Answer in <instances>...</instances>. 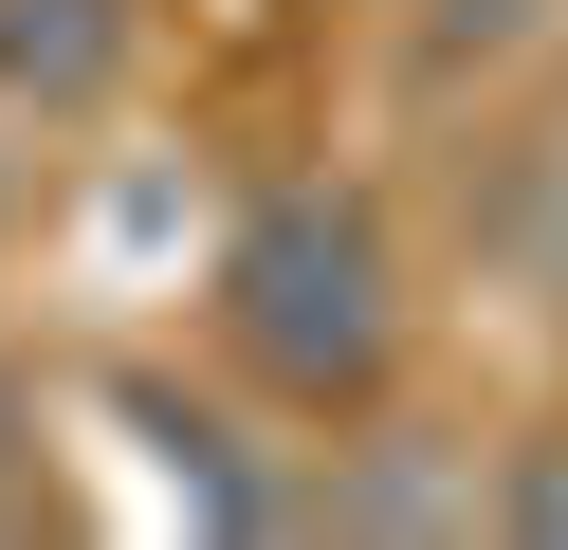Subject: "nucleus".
<instances>
[{
    "label": "nucleus",
    "mask_w": 568,
    "mask_h": 550,
    "mask_svg": "<svg viewBox=\"0 0 568 550\" xmlns=\"http://www.w3.org/2000/svg\"><path fill=\"white\" fill-rule=\"evenodd\" d=\"M221 349L257 367L294 422L385 403V367H404V257H385V220L348 202V183L239 202V239H221Z\"/></svg>",
    "instance_id": "1"
},
{
    "label": "nucleus",
    "mask_w": 568,
    "mask_h": 550,
    "mask_svg": "<svg viewBox=\"0 0 568 550\" xmlns=\"http://www.w3.org/2000/svg\"><path fill=\"white\" fill-rule=\"evenodd\" d=\"M129 0H0V110H111Z\"/></svg>",
    "instance_id": "2"
},
{
    "label": "nucleus",
    "mask_w": 568,
    "mask_h": 550,
    "mask_svg": "<svg viewBox=\"0 0 568 550\" xmlns=\"http://www.w3.org/2000/svg\"><path fill=\"white\" fill-rule=\"evenodd\" d=\"M495 532H568V440H531V459L495 477Z\"/></svg>",
    "instance_id": "3"
},
{
    "label": "nucleus",
    "mask_w": 568,
    "mask_h": 550,
    "mask_svg": "<svg viewBox=\"0 0 568 550\" xmlns=\"http://www.w3.org/2000/svg\"><path fill=\"white\" fill-rule=\"evenodd\" d=\"M0 513H38V440H19V386H0Z\"/></svg>",
    "instance_id": "4"
}]
</instances>
